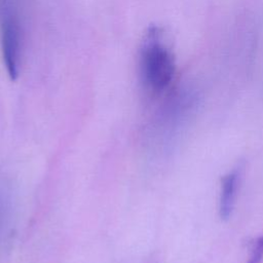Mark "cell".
Segmentation results:
<instances>
[{"mask_svg":"<svg viewBox=\"0 0 263 263\" xmlns=\"http://www.w3.org/2000/svg\"><path fill=\"white\" fill-rule=\"evenodd\" d=\"M0 40L6 71L11 79L18 75L22 33L16 0H0Z\"/></svg>","mask_w":263,"mask_h":263,"instance_id":"2","label":"cell"},{"mask_svg":"<svg viewBox=\"0 0 263 263\" xmlns=\"http://www.w3.org/2000/svg\"><path fill=\"white\" fill-rule=\"evenodd\" d=\"M262 262H263V234L252 242L250 254L246 263H262Z\"/></svg>","mask_w":263,"mask_h":263,"instance_id":"4","label":"cell"},{"mask_svg":"<svg viewBox=\"0 0 263 263\" xmlns=\"http://www.w3.org/2000/svg\"><path fill=\"white\" fill-rule=\"evenodd\" d=\"M8 216V206H7V200L4 196V193L0 189V236L5 228L6 220Z\"/></svg>","mask_w":263,"mask_h":263,"instance_id":"5","label":"cell"},{"mask_svg":"<svg viewBox=\"0 0 263 263\" xmlns=\"http://www.w3.org/2000/svg\"><path fill=\"white\" fill-rule=\"evenodd\" d=\"M242 166L240 164L233 167L221 179L219 195V216L222 220H228L233 212L236 192L239 185Z\"/></svg>","mask_w":263,"mask_h":263,"instance_id":"3","label":"cell"},{"mask_svg":"<svg viewBox=\"0 0 263 263\" xmlns=\"http://www.w3.org/2000/svg\"><path fill=\"white\" fill-rule=\"evenodd\" d=\"M140 73L144 86L154 93L164 90L174 79L176 73L174 54L156 28L148 32L143 42Z\"/></svg>","mask_w":263,"mask_h":263,"instance_id":"1","label":"cell"}]
</instances>
